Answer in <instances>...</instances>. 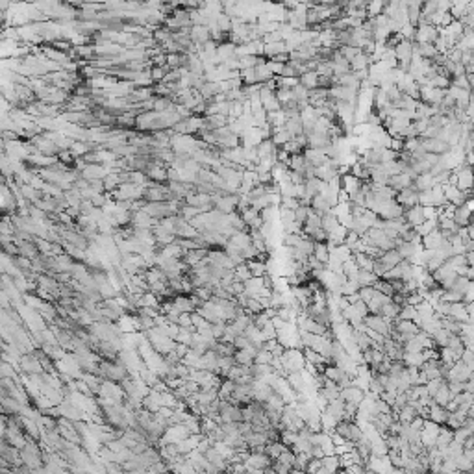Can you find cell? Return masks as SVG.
Here are the masks:
<instances>
[{
	"instance_id": "obj_1",
	"label": "cell",
	"mask_w": 474,
	"mask_h": 474,
	"mask_svg": "<svg viewBox=\"0 0 474 474\" xmlns=\"http://www.w3.org/2000/svg\"><path fill=\"white\" fill-rule=\"evenodd\" d=\"M333 432L335 433H339L341 437H345L347 441H350V443H356L359 441V439H363L365 437V433H363V430L356 424L354 421H339L337 424H335V428H333Z\"/></svg>"
},
{
	"instance_id": "obj_2",
	"label": "cell",
	"mask_w": 474,
	"mask_h": 474,
	"mask_svg": "<svg viewBox=\"0 0 474 474\" xmlns=\"http://www.w3.org/2000/svg\"><path fill=\"white\" fill-rule=\"evenodd\" d=\"M391 324H393V322H391L389 319H385L382 313H369V315L365 317V326L374 330V332L382 333L385 337H389Z\"/></svg>"
},
{
	"instance_id": "obj_3",
	"label": "cell",
	"mask_w": 474,
	"mask_h": 474,
	"mask_svg": "<svg viewBox=\"0 0 474 474\" xmlns=\"http://www.w3.org/2000/svg\"><path fill=\"white\" fill-rule=\"evenodd\" d=\"M441 432V424L430 421V419H424V426H422L421 432V443L426 448L435 447V441H437V435Z\"/></svg>"
},
{
	"instance_id": "obj_4",
	"label": "cell",
	"mask_w": 474,
	"mask_h": 474,
	"mask_svg": "<svg viewBox=\"0 0 474 474\" xmlns=\"http://www.w3.org/2000/svg\"><path fill=\"white\" fill-rule=\"evenodd\" d=\"M341 398L347 402V404H354V406L359 408L365 402V389L356 384L348 385V387L341 389Z\"/></svg>"
},
{
	"instance_id": "obj_5",
	"label": "cell",
	"mask_w": 474,
	"mask_h": 474,
	"mask_svg": "<svg viewBox=\"0 0 474 474\" xmlns=\"http://www.w3.org/2000/svg\"><path fill=\"white\" fill-rule=\"evenodd\" d=\"M470 374H472V370L467 367V363H465L463 359L459 358L454 361V365L450 367V370H448V376L447 380H458V382H469Z\"/></svg>"
},
{
	"instance_id": "obj_6",
	"label": "cell",
	"mask_w": 474,
	"mask_h": 474,
	"mask_svg": "<svg viewBox=\"0 0 474 474\" xmlns=\"http://www.w3.org/2000/svg\"><path fill=\"white\" fill-rule=\"evenodd\" d=\"M396 202L404 208V210H408V208H413V206L419 204V191L411 185V187H406V189H402L396 193Z\"/></svg>"
},
{
	"instance_id": "obj_7",
	"label": "cell",
	"mask_w": 474,
	"mask_h": 474,
	"mask_svg": "<svg viewBox=\"0 0 474 474\" xmlns=\"http://www.w3.org/2000/svg\"><path fill=\"white\" fill-rule=\"evenodd\" d=\"M404 219H406V222L413 224V226H421L422 222L428 221L426 210H424V206H422V204H417V206H413V208H408V210L404 211Z\"/></svg>"
},
{
	"instance_id": "obj_8",
	"label": "cell",
	"mask_w": 474,
	"mask_h": 474,
	"mask_svg": "<svg viewBox=\"0 0 474 474\" xmlns=\"http://www.w3.org/2000/svg\"><path fill=\"white\" fill-rule=\"evenodd\" d=\"M0 402H2V413H6V415H21L22 410H24V404L13 398L11 395H8V393H2Z\"/></svg>"
},
{
	"instance_id": "obj_9",
	"label": "cell",
	"mask_w": 474,
	"mask_h": 474,
	"mask_svg": "<svg viewBox=\"0 0 474 474\" xmlns=\"http://www.w3.org/2000/svg\"><path fill=\"white\" fill-rule=\"evenodd\" d=\"M382 263V267L385 269V273L389 269H393V267H396V265L402 261V256L400 252L396 250V248H391V250H385V252H382V256L380 258H376Z\"/></svg>"
},
{
	"instance_id": "obj_10",
	"label": "cell",
	"mask_w": 474,
	"mask_h": 474,
	"mask_svg": "<svg viewBox=\"0 0 474 474\" xmlns=\"http://www.w3.org/2000/svg\"><path fill=\"white\" fill-rule=\"evenodd\" d=\"M448 315L454 317V319H458V321H461V322H469L470 321L469 306L465 304L463 300L452 302V304H450V313H448Z\"/></svg>"
},
{
	"instance_id": "obj_11",
	"label": "cell",
	"mask_w": 474,
	"mask_h": 474,
	"mask_svg": "<svg viewBox=\"0 0 474 474\" xmlns=\"http://www.w3.org/2000/svg\"><path fill=\"white\" fill-rule=\"evenodd\" d=\"M413 182H415V180L411 178L408 173H400V174H395V176H389L387 185L393 187L395 191H402V189H406V187H411Z\"/></svg>"
},
{
	"instance_id": "obj_12",
	"label": "cell",
	"mask_w": 474,
	"mask_h": 474,
	"mask_svg": "<svg viewBox=\"0 0 474 474\" xmlns=\"http://www.w3.org/2000/svg\"><path fill=\"white\" fill-rule=\"evenodd\" d=\"M443 233H441V230L439 228H435V230H432L430 233H426V235H422V239H421V245H422V248H426V250H435V248L439 247L443 243Z\"/></svg>"
},
{
	"instance_id": "obj_13",
	"label": "cell",
	"mask_w": 474,
	"mask_h": 474,
	"mask_svg": "<svg viewBox=\"0 0 474 474\" xmlns=\"http://www.w3.org/2000/svg\"><path fill=\"white\" fill-rule=\"evenodd\" d=\"M396 250L400 252V256H402V259H410L411 263H413V258H415L417 254H421L419 250V243H415V241H402L398 247H396Z\"/></svg>"
},
{
	"instance_id": "obj_14",
	"label": "cell",
	"mask_w": 474,
	"mask_h": 474,
	"mask_svg": "<svg viewBox=\"0 0 474 474\" xmlns=\"http://www.w3.org/2000/svg\"><path fill=\"white\" fill-rule=\"evenodd\" d=\"M208 252H210V248H195V250H187V252H185V256L182 259H184L185 265L195 267V265L200 263L204 258H208Z\"/></svg>"
},
{
	"instance_id": "obj_15",
	"label": "cell",
	"mask_w": 474,
	"mask_h": 474,
	"mask_svg": "<svg viewBox=\"0 0 474 474\" xmlns=\"http://www.w3.org/2000/svg\"><path fill=\"white\" fill-rule=\"evenodd\" d=\"M258 350L259 348H256L254 345H250V347H247V348H239L235 352V361L239 365H252Z\"/></svg>"
},
{
	"instance_id": "obj_16",
	"label": "cell",
	"mask_w": 474,
	"mask_h": 474,
	"mask_svg": "<svg viewBox=\"0 0 474 474\" xmlns=\"http://www.w3.org/2000/svg\"><path fill=\"white\" fill-rule=\"evenodd\" d=\"M470 217H472V211L469 210V206H458V208H454V215L452 219L456 222H458L461 228H467L470 224Z\"/></svg>"
},
{
	"instance_id": "obj_17",
	"label": "cell",
	"mask_w": 474,
	"mask_h": 474,
	"mask_svg": "<svg viewBox=\"0 0 474 474\" xmlns=\"http://www.w3.org/2000/svg\"><path fill=\"white\" fill-rule=\"evenodd\" d=\"M448 415H450V411L447 410L445 406H439V404H435L433 402L432 406H430V415H428V419L433 422H437V424H447L448 421Z\"/></svg>"
},
{
	"instance_id": "obj_18",
	"label": "cell",
	"mask_w": 474,
	"mask_h": 474,
	"mask_svg": "<svg viewBox=\"0 0 474 474\" xmlns=\"http://www.w3.org/2000/svg\"><path fill=\"white\" fill-rule=\"evenodd\" d=\"M284 128H285V130H287V132H289L293 137H296V136H300V133H304V122H302V117H300V115L285 117Z\"/></svg>"
},
{
	"instance_id": "obj_19",
	"label": "cell",
	"mask_w": 474,
	"mask_h": 474,
	"mask_svg": "<svg viewBox=\"0 0 474 474\" xmlns=\"http://www.w3.org/2000/svg\"><path fill=\"white\" fill-rule=\"evenodd\" d=\"M435 176H433L432 173H424V174H419L415 178V182H413V187H415L419 193L421 191H428L432 189V187H435Z\"/></svg>"
},
{
	"instance_id": "obj_20",
	"label": "cell",
	"mask_w": 474,
	"mask_h": 474,
	"mask_svg": "<svg viewBox=\"0 0 474 474\" xmlns=\"http://www.w3.org/2000/svg\"><path fill=\"white\" fill-rule=\"evenodd\" d=\"M332 208H333V206L330 204V202H328V198H326V196H324V195H321V193H319V195H315V196H313V198H311V210L315 211L317 215H321V217H322V215H324V213H328V211L332 210Z\"/></svg>"
},
{
	"instance_id": "obj_21",
	"label": "cell",
	"mask_w": 474,
	"mask_h": 474,
	"mask_svg": "<svg viewBox=\"0 0 474 474\" xmlns=\"http://www.w3.org/2000/svg\"><path fill=\"white\" fill-rule=\"evenodd\" d=\"M450 350H452L458 358H461L463 356V352L467 350V343H465V339L461 337V333H452L450 335V339H448V345H447Z\"/></svg>"
},
{
	"instance_id": "obj_22",
	"label": "cell",
	"mask_w": 474,
	"mask_h": 474,
	"mask_svg": "<svg viewBox=\"0 0 474 474\" xmlns=\"http://www.w3.org/2000/svg\"><path fill=\"white\" fill-rule=\"evenodd\" d=\"M432 398H433L435 404H439V406H445V408L448 406V402L454 398V393L450 391V387H448V382H445V384L439 387V391L432 396Z\"/></svg>"
},
{
	"instance_id": "obj_23",
	"label": "cell",
	"mask_w": 474,
	"mask_h": 474,
	"mask_svg": "<svg viewBox=\"0 0 474 474\" xmlns=\"http://www.w3.org/2000/svg\"><path fill=\"white\" fill-rule=\"evenodd\" d=\"M452 441H454V430L452 428H448L447 424H443L441 432H439V435H437V441H435V448L445 450V448H447Z\"/></svg>"
},
{
	"instance_id": "obj_24",
	"label": "cell",
	"mask_w": 474,
	"mask_h": 474,
	"mask_svg": "<svg viewBox=\"0 0 474 474\" xmlns=\"http://www.w3.org/2000/svg\"><path fill=\"white\" fill-rule=\"evenodd\" d=\"M174 306L178 308L182 313H193V311H196V306L193 304V300H191V296H184L182 293L180 295H174Z\"/></svg>"
},
{
	"instance_id": "obj_25",
	"label": "cell",
	"mask_w": 474,
	"mask_h": 474,
	"mask_svg": "<svg viewBox=\"0 0 474 474\" xmlns=\"http://www.w3.org/2000/svg\"><path fill=\"white\" fill-rule=\"evenodd\" d=\"M339 224H341V222H339V217L333 210H330L328 213L322 215V228H324L328 233L335 232V230L339 228Z\"/></svg>"
},
{
	"instance_id": "obj_26",
	"label": "cell",
	"mask_w": 474,
	"mask_h": 474,
	"mask_svg": "<svg viewBox=\"0 0 474 474\" xmlns=\"http://www.w3.org/2000/svg\"><path fill=\"white\" fill-rule=\"evenodd\" d=\"M263 287H265V280L258 278V276H252V278H248L247 282H245V293H247L248 296L258 295Z\"/></svg>"
},
{
	"instance_id": "obj_27",
	"label": "cell",
	"mask_w": 474,
	"mask_h": 474,
	"mask_svg": "<svg viewBox=\"0 0 474 474\" xmlns=\"http://www.w3.org/2000/svg\"><path fill=\"white\" fill-rule=\"evenodd\" d=\"M287 445H285L284 441H269L267 445H265V452L269 454L273 459H278L280 454L284 452V450H287Z\"/></svg>"
},
{
	"instance_id": "obj_28",
	"label": "cell",
	"mask_w": 474,
	"mask_h": 474,
	"mask_svg": "<svg viewBox=\"0 0 474 474\" xmlns=\"http://www.w3.org/2000/svg\"><path fill=\"white\" fill-rule=\"evenodd\" d=\"M417 415H419L417 408L413 406V404H410V402H408L406 406L398 410V413H396V419H398V421H402V422H411Z\"/></svg>"
},
{
	"instance_id": "obj_29",
	"label": "cell",
	"mask_w": 474,
	"mask_h": 474,
	"mask_svg": "<svg viewBox=\"0 0 474 474\" xmlns=\"http://www.w3.org/2000/svg\"><path fill=\"white\" fill-rule=\"evenodd\" d=\"M400 308H402V306H398L396 302L391 300V302H387V304L382 306V315L393 322V321H396V319H398V315H400Z\"/></svg>"
},
{
	"instance_id": "obj_30",
	"label": "cell",
	"mask_w": 474,
	"mask_h": 474,
	"mask_svg": "<svg viewBox=\"0 0 474 474\" xmlns=\"http://www.w3.org/2000/svg\"><path fill=\"white\" fill-rule=\"evenodd\" d=\"M248 267H250V273L252 276H258V278H263L265 274H269V265L265 261H259V259H250L247 261Z\"/></svg>"
},
{
	"instance_id": "obj_31",
	"label": "cell",
	"mask_w": 474,
	"mask_h": 474,
	"mask_svg": "<svg viewBox=\"0 0 474 474\" xmlns=\"http://www.w3.org/2000/svg\"><path fill=\"white\" fill-rule=\"evenodd\" d=\"M450 335H452V333L448 332L445 326H441L439 330H435V332L432 333V339H433V343H435V347H437V348H445L448 345V339H450Z\"/></svg>"
},
{
	"instance_id": "obj_32",
	"label": "cell",
	"mask_w": 474,
	"mask_h": 474,
	"mask_svg": "<svg viewBox=\"0 0 474 474\" xmlns=\"http://www.w3.org/2000/svg\"><path fill=\"white\" fill-rule=\"evenodd\" d=\"M300 84L308 89H315L319 87V73L317 71H308L300 76Z\"/></svg>"
},
{
	"instance_id": "obj_33",
	"label": "cell",
	"mask_w": 474,
	"mask_h": 474,
	"mask_svg": "<svg viewBox=\"0 0 474 474\" xmlns=\"http://www.w3.org/2000/svg\"><path fill=\"white\" fill-rule=\"evenodd\" d=\"M233 391H235V380L224 378V380H222L221 387H219V398H222V400H228V398L232 396Z\"/></svg>"
},
{
	"instance_id": "obj_34",
	"label": "cell",
	"mask_w": 474,
	"mask_h": 474,
	"mask_svg": "<svg viewBox=\"0 0 474 474\" xmlns=\"http://www.w3.org/2000/svg\"><path fill=\"white\" fill-rule=\"evenodd\" d=\"M313 256H315L319 261H322V263H328V261H330V247H328V243H315Z\"/></svg>"
},
{
	"instance_id": "obj_35",
	"label": "cell",
	"mask_w": 474,
	"mask_h": 474,
	"mask_svg": "<svg viewBox=\"0 0 474 474\" xmlns=\"http://www.w3.org/2000/svg\"><path fill=\"white\" fill-rule=\"evenodd\" d=\"M59 410H61V417H65L69 421H82V411L78 408L71 406V404H63V406H59Z\"/></svg>"
},
{
	"instance_id": "obj_36",
	"label": "cell",
	"mask_w": 474,
	"mask_h": 474,
	"mask_svg": "<svg viewBox=\"0 0 474 474\" xmlns=\"http://www.w3.org/2000/svg\"><path fill=\"white\" fill-rule=\"evenodd\" d=\"M376 280H378V276H376V273H374V270L359 269L358 282H359V285H361V287H365V285H374V284H376Z\"/></svg>"
},
{
	"instance_id": "obj_37",
	"label": "cell",
	"mask_w": 474,
	"mask_h": 474,
	"mask_svg": "<svg viewBox=\"0 0 474 474\" xmlns=\"http://www.w3.org/2000/svg\"><path fill=\"white\" fill-rule=\"evenodd\" d=\"M285 380H287V384H289L293 389L298 391V393L304 389V380H302V374L300 373H287Z\"/></svg>"
},
{
	"instance_id": "obj_38",
	"label": "cell",
	"mask_w": 474,
	"mask_h": 474,
	"mask_svg": "<svg viewBox=\"0 0 474 474\" xmlns=\"http://www.w3.org/2000/svg\"><path fill=\"white\" fill-rule=\"evenodd\" d=\"M443 263H445V259H443L441 256H437V254L433 252V256H432V258L428 259V261H426V263H424V265H422V267H424V270H426V273H430V274H432V273H435V270H437Z\"/></svg>"
},
{
	"instance_id": "obj_39",
	"label": "cell",
	"mask_w": 474,
	"mask_h": 474,
	"mask_svg": "<svg viewBox=\"0 0 474 474\" xmlns=\"http://www.w3.org/2000/svg\"><path fill=\"white\" fill-rule=\"evenodd\" d=\"M456 463H458V470H463V472H474V463L467 458V456H465V452L459 454L458 458H456Z\"/></svg>"
},
{
	"instance_id": "obj_40",
	"label": "cell",
	"mask_w": 474,
	"mask_h": 474,
	"mask_svg": "<svg viewBox=\"0 0 474 474\" xmlns=\"http://www.w3.org/2000/svg\"><path fill=\"white\" fill-rule=\"evenodd\" d=\"M274 354L267 348H259L256 352V358H254V363H273Z\"/></svg>"
},
{
	"instance_id": "obj_41",
	"label": "cell",
	"mask_w": 474,
	"mask_h": 474,
	"mask_svg": "<svg viewBox=\"0 0 474 474\" xmlns=\"http://www.w3.org/2000/svg\"><path fill=\"white\" fill-rule=\"evenodd\" d=\"M248 278H252V273H250V267H248V263L235 265V280L247 282Z\"/></svg>"
},
{
	"instance_id": "obj_42",
	"label": "cell",
	"mask_w": 474,
	"mask_h": 474,
	"mask_svg": "<svg viewBox=\"0 0 474 474\" xmlns=\"http://www.w3.org/2000/svg\"><path fill=\"white\" fill-rule=\"evenodd\" d=\"M376 287L374 285H365V287H359V296H361V300H365L367 304H369L370 300H373L374 296H376Z\"/></svg>"
},
{
	"instance_id": "obj_43",
	"label": "cell",
	"mask_w": 474,
	"mask_h": 474,
	"mask_svg": "<svg viewBox=\"0 0 474 474\" xmlns=\"http://www.w3.org/2000/svg\"><path fill=\"white\" fill-rule=\"evenodd\" d=\"M302 239V233H285L284 237V247H296Z\"/></svg>"
},
{
	"instance_id": "obj_44",
	"label": "cell",
	"mask_w": 474,
	"mask_h": 474,
	"mask_svg": "<svg viewBox=\"0 0 474 474\" xmlns=\"http://www.w3.org/2000/svg\"><path fill=\"white\" fill-rule=\"evenodd\" d=\"M270 306L276 308V310H280V308L284 306V296H282V293H280L278 289H273V295H270Z\"/></svg>"
},
{
	"instance_id": "obj_45",
	"label": "cell",
	"mask_w": 474,
	"mask_h": 474,
	"mask_svg": "<svg viewBox=\"0 0 474 474\" xmlns=\"http://www.w3.org/2000/svg\"><path fill=\"white\" fill-rule=\"evenodd\" d=\"M233 345H235V348L239 350V348H247L252 345V341H250V337L248 335H245V333H241V335H237L235 341H233Z\"/></svg>"
},
{
	"instance_id": "obj_46",
	"label": "cell",
	"mask_w": 474,
	"mask_h": 474,
	"mask_svg": "<svg viewBox=\"0 0 474 474\" xmlns=\"http://www.w3.org/2000/svg\"><path fill=\"white\" fill-rule=\"evenodd\" d=\"M461 359H463L465 363H467V367H469L470 370L474 373V352L470 350L469 347H467V350L463 352V356H461Z\"/></svg>"
},
{
	"instance_id": "obj_47",
	"label": "cell",
	"mask_w": 474,
	"mask_h": 474,
	"mask_svg": "<svg viewBox=\"0 0 474 474\" xmlns=\"http://www.w3.org/2000/svg\"><path fill=\"white\" fill-rule=\"evenodd\" d=\"M178 324H180V326H184V328L193 326V319H191V313H182V315H180V319H178Z\"/></svg>"
},
{
	"instance_id": "obj_48",
	"label": "cell",
	"mask_w": 474,
	"mask_h": 474,
	"mask_svg": "<svg viewBox=\"0 0 474 474\" xmlns=\"http://www.w3.org/2000/svg\"><path fill=\"white\" fill-rule=\"evenodd\" d=\"M465 389H467V391H469V393H472V395H474V373L470 374L469 382H467V384H465Z\"/></svg>"
},
{
	"instance_id": "obj_49",
	"label": "cell",
	"mask_w": 474,
	"mask_h": 474,
	"mask_svg": "<svg viewBox=\"0 0 474 474\" xmlns=\"http://www.w3.org/2000/svg\"><path fill=\"white\" fill-rule=\"evenodd\" d=\"M465 258H467V263H469V267H474V250L465 252Z\"/></svg>"
},
{
	"instance_id": "obj_50",
	"label": "cell",
	"mask_w": 474,
	"mask_h": 474,
	"mask_svg": "<svg viewBox=\"0 0 474 474\" xmlns=\"http://www.w3.org/2000/svg\"><path fill=\"white\" fill-rule=\"evenodd\" d=\"M463 452H465V456H467V458H469L470 461H472V463H474V447H470V448H465Z\"/></svg>"
}]
</instances>
